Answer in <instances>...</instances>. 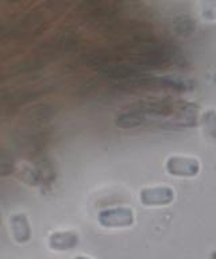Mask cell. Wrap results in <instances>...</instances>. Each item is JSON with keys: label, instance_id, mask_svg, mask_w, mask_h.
I'll list each match as a JSON object with an SVG mask.
<instances>
[{"label": "cell", "instance_id": "6da1fadb", "mask_svg": "<svg viewBox=\"0 0 216 259\" xmlns=\"http://www.w3.org/2000/svg\"><path fill=\"white\" fill-rule=\"evenodd\" d=\"M100 226L104 228H126L134 224V212L126 206L102 210L98 216Z\"/></svg>", "mask_w": 216, "mask_h": 259}, {"label": "cell", "instance_id": "7a4b0ae2", "mask_svg": "<svg viewBox=\"0 0 216 259\" xmlns=\"http://www.w3.org/2000/svg\"><path fill=\"white\" fill-rule=\"evenodd\" d=\"M166 171L173 177L192 178L200 171V162L196 158L171 155L166 159Z\"/></svg>", "mask_w": 216, "mask_h": 259}, {"label": "cell", "instance_id": "3957f363", "mask_svg": "<svg viewBox=\"0 0 216 259\" xmlns=\"http://www.w3.org/2000/svg\"><path fill=\"white\" fill-rule=\"evenodd\" d=\"M139 200L145 206L169 205L175 200V190L170 186L145 188L139 193Z\"/></svg>", "mask_w": 216, "mask_h": 259}, {"label": "cell", "instance_id": "277c9868", "mask_svg": "<svg viewBox=\"0 0 216 259\" xmlns=\"http://www.w3.org/2000/svg\"><path fill=\"white\" fill-rule=\"evenodd\" d=\"M78 244V235L74 231H58L49 236V246L52 250L68 251Z\"/></svg>", "mask_w": 216, "mask_h": 259}, {"label": "cell", "instance_id": "5b68a950", "mask_svg": "<svg viewBox=\"0 0 216 259\" xmlns=\"http://www.w3.org/2000/svg\"><path fill=\"white\" fill-rule=\"evenodd\" d=\"M11 230H13V236L18 243H26L31 236V230H30L29 220L23 213H15L11 218Z\"/></svg>", "mask_w": 216, "mask_h": 259}, {"label": "cell", "instance_id": "8992f818", "mask_svg": "<svg viewBox=\"0 0 216 259\" xmlns=\"http://www.w3.org/2000/svg\"><path fill=\"white\" fill-rule=\"evenodd\" d=\"M201 11L205 20L216 19V0H201Z\"/></svg>", "mask_w": 216, "mask_h": 259}]
</instances>
